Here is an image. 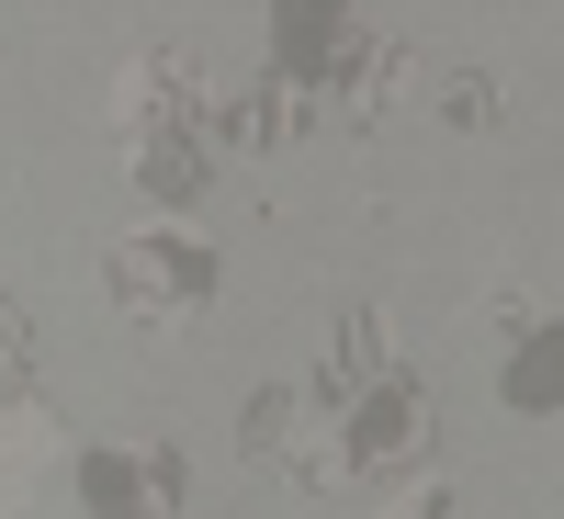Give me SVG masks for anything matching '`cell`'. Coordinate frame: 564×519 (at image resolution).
<instances>
[{"label": "cell", "mask_w": 564, "mask_h": 519, "mask_svg": "<svg viewBox=\"0 0 564 519\" xmlns=\"http://www.w3.org/2000/svg\"><path fill=\"white\" fill-rule=\"evenodd\" d=\"M113 294L124 305H159V316H181L204 294V260H193V238H124V260H113Z\"/></svg>", "instance_id": "6da1fadb"}, {"label": "cell", "mask_w": 564, "mask_h": 519, "mask_svg": "<svg viewBox=\"0 0 564 519\" xmlns=\"http://www.w3.org/2000/svg\"><path fill=\"white\" fill-rule=\"evenodd\" d=\"M45 463H57V418L12 407V418H0V508H23V497L45 486Z\"/></svg>", "instance_id": "7a4b0ae2"}]
</instances>
